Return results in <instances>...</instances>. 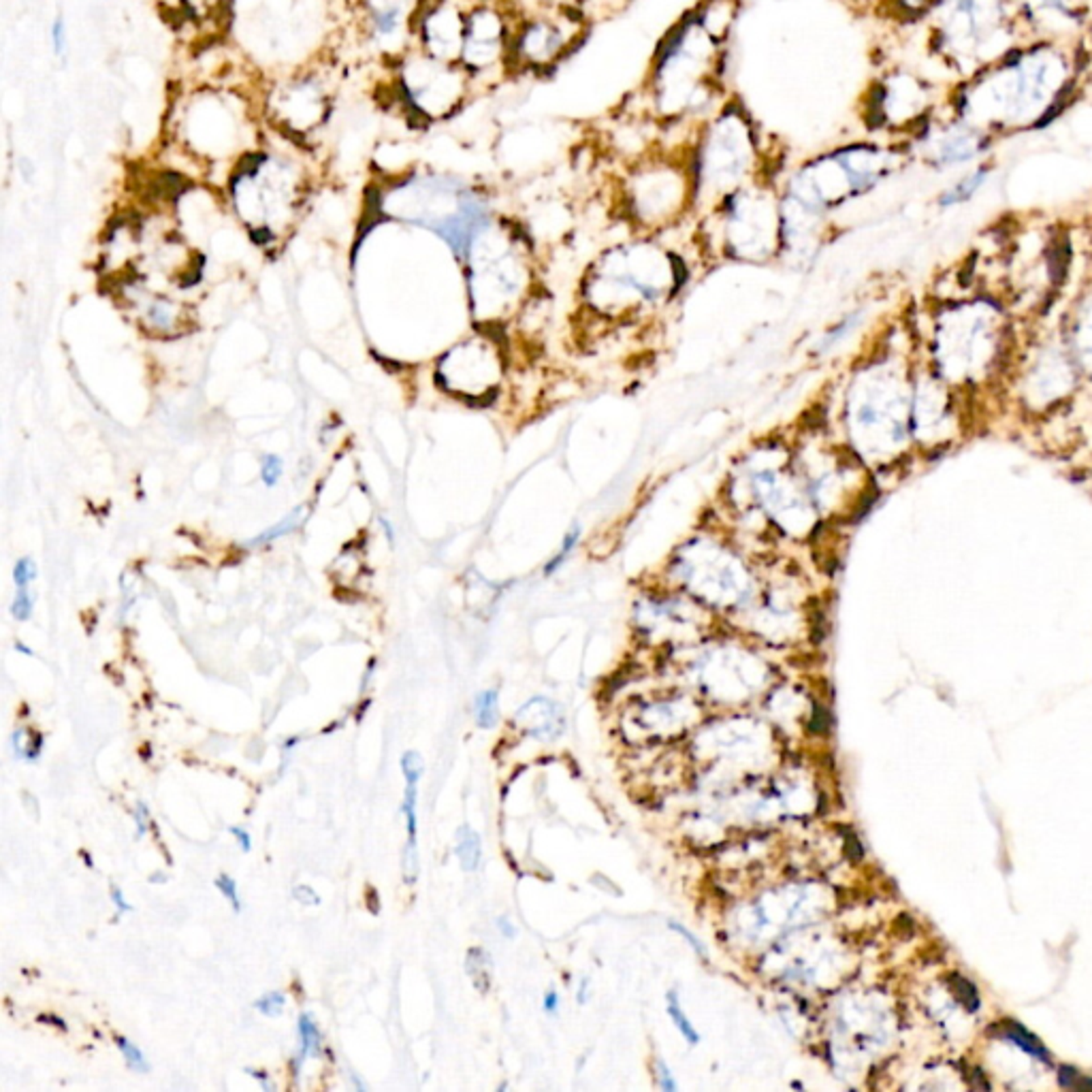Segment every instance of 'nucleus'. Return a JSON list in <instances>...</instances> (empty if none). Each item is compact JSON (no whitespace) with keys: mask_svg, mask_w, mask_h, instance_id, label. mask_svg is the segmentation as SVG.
<instances>
[{"mask_svg":"<svg viewBox=\"0 0 1092 1092\" xmlns=\"http://www.w3.org/2000/svg\"><path fill=\"white\" fill-rule=\"evenodd\" d=\"M15 649H18L19 653H24V655H32L31 649H28V646H26V645H22V642H18V645H15Z\"/></svg>","mask_w":1092,"mask_h":1092,"instance_id":"obj_52","label":"nucleus"},{"mask_svg":"<svg viewBox=\"0 0 1092 1092\" xmlns=\"http://www.w3.org/2000/svg\"><path fill=\"white\" fill-rule=\"evenodd\" d=\"M911 158L905 141L862 139L820 152L787 173L781 193L820 214L869 193Z\"/></svg>","mask_w":1092,"mask_h":1092,"instance_id":"obj_8","label":"nucleus"},{"mask_svg":"<svg viewBox=\"0 0 1092 1092\" xmlns=\"http://www.w3.org/2000/svg\"><path fill=\"white\" fill-rule=\"evenodd\" d=\"M1031 41L1075 43L1088 18V0H1014Z\"/></svg>","mask_w":1092,"mask_h":1092,"instance_id":"obj_17","label":"nucleus"},{"mask_svg":"<svg viewBox=\"0 0 1092 1092\" xmlns=\"http://www.w3.org/2000/svg\"><path fill=\"white\" fill-rule=\"evenodd\" d=\"M216 886H218V890L222 892V896H226V899L230 900V905H233V911H235V913L242 911V900H239V892H237L235 879H233V877H229V875H220L216 879Z\"/></svg>","mask_w":1092,"mask_h":1092,"instance_id":"obj_37","label":"nucleus"},{"mask_svg":"<svg viewBox=\"0 0 1092 1092\" xmlns=\"http://www.w3.org/2000/svg\"><path fill=\"white\" fill-rule=\"evenodd\" d=\"M905 143L911 158L920 156L935 169H953L979 163L994 145V139L956 118L943 105Z\"/></svg>","mask_w":1092,"mask_h":1092,"instance_id":"obj_14","label":"nucleus"},{"mask_svg":"<svg viewBox=\"0 0 1092 1092\" xmlns=\"http://www.w3.org/2000/svg\"><path fill=\"white\" fill-rule=\"evenodd\" d=\"M517 11L500 5H480L465 15V43L461 64L467 73H487L501 69L508 73L510 41Z\"/></svg>","mask_w":1092,"mask_h":1092,"instance_id":"obj_16","label":"nucleus"},{"mask_svg":"<svg viewBox=\"0 0 1092 1092\" xmlns=\"http://www.w3.org/2000/svg\"><path fill=\"white\" fill-rule=\"evenodd\" d=\"M523 6H550V9H583V0H525Z\"/></svg>","mask_w":1092,"mask_h":1092,"instance_id":"obj_40","label":"nucleus"},{"mask_svg":"<svg viewBox=\"0 0 1092 1092\" xmlns=\"http://www.w3.org/2000/svg\"><path fill=\"white\" fill-rule=\"evenodd\" d=\"M247 1073L252 1075L254 1080H259V1082H260V1086H263V1090H272V1088H273L272 1080H269V1075H267L265 1071H256V1069H247Z\"/></svg>","mask_w":1092,"mask_h":1092,"instance_id":"obj_48","label":"nucleus"},{"mask_svg":"<svg viewBox=\"0 0 1092 1092\" xmlns=\"http://www.w3.org/2000/svg\"><path fill=\"white\" fill-rule=\"evenodd\" d=\"M666 1009H668V1015L672 1018V1022H675L676 1028L681 1031L683 1037L687 1039L691 1045L698 1044V1041H700V1035H698V1031L694 1028V1024L689 1022L687 1015L683 1014L681 1003H679V996H676V992H668V1007H666Z\"/></svg>","mask_w":1092,"mask_h":1092,"instance_id":"obj_26","label":"nucleus"},{"mask_svg":"<svg viewBox=\"0 0 1092 1092\" xmlns=\"http://www.w3.org/2000/svg\"><path fill=\"white\" fill-rule=\"evenodd\" d=\"M49 43H52L56 56H64L69 48V26L62 15H58L49 26Z\"/></svg>","mask_w":1092,"mask_h":1092,"instance_id":"obj_32","label":"nucleus"},{"mask_svg":"<svg viewBox=\"0 0 1092 1092\" xmlns=\"http://www.w3.org/2000/svg\"><path fill=\"white\" fill-rule=\"evenodd\" d=\"M1082 64L1075 43L1026 41L952 85L945 107L992 139L1039 128L1069 103Z\"/></svg>","mask_w":1092,"mask_h":1092,"instance_id":"obj_2","label":"nucleus"},{"mask_svg":"<svg viewBox=\"0 0 1092 1092\" xmlns=\"http://www.w3.org/2000/svg\"><path fill=\"white\" fill-rule=\"evenodd\" d=\"M943 105L936 85L924 75L905 67L886 69L864 94L862 122L887 139L907 141Z\"/></svg>","mask_w":1092,"mask_h":1092,"instance_id":"obj_13","label":"nucleus"},{"mask_svg":"<svg viewBox=\"0 0 1092 1092\" xmlns=\"http://www.w3.org/2000/svg\"><path fill=\"white\" fill-rule=\"evenodd\" d=\"M301 523H303V508H295L293 513L286 514V517H284L282 521H278L276 525L269 527L267 531H263L260 536L252 538V540L247 542V546H263V544L273 542V540H278V538L286 536V534H293Z\"/></svg>","mask_w":1092,"mask_h":1092,"instance_id":"obj_22","label":"nucleus"},{"mask_svg":"<svg viewBox=\"0 0 1092 1092\" xmlns=\"http://www.w3.org/2000/svg\"><path fill=\"white\" fill-rule=\"evenodd\" d=\"M845 845H847V847H845L847 856L853 857V860H860V857H862V845H860V843H857L856 834L847 832V837H845Z\"/></svg>","mask_w":1092,"mask_h":1092,"instance_id":"obj_46","label":"nucleus"},{"mask_svg":"<svg viewBox=\"0 0 1092 1092\" xmlns=\"http://www.w3.org/2000/svg\"><path fill=\"white\" fill-rule=\"evenodd\" d=\"M282 476V459L278 455H265L260 465V478L267 487H276Z\"/></svg>","mask_w":1092,"mask_h":1092,"instance_id":"obj_35","label":"nucleus"},{"mask_svg":"<svg viewBox=\"0 0 1092 1092\" xmlns=\"http://www.w3.org/2000/svg\"><path fill=\"white\" fill-rule=\"evenodd\" d=\"M474 712H476V724L483 730L493 728L497 724V689L480 691L474 700Z\"/></svg>","mask_w":1092,"mask_h":1092,"instance_id":"obj_24","label":"nucleus"},{"mask_svg":"<svg viewBox=\"0 0 1092 1092\" xmlns=\"http://www.w3.org/2000/svg\"><path fill=\"white\" fill-rule=\"evenodd\" d=\"M457 857L463 870L471 873L478 869L480 857H483V847H480V837H478L470 826L459 828L457 832Z\"/></svg>","mask_w":1092,"mask_h":1092,"instance_id":"obj_21","label":"nucleus"},{"mask_svg":"<svg viewBox=\"0 0 1092 1092\" xmlns=\"http://www.w3.org/2000/svg\"><path fill=\"white\" fill-rule=\"evenodd\" d=\"M668 926H670V930H676V932H679V935L685 936V941H687L689 945H691V948H694L695 952H698V956H700V958H706V948H704V945H702V941H700V939H698V936L694 935V932H689V930L685 928V926H681V924L670 922Z\"/></svg>","mask_w":1092,"mask_h":1092,"instance_id":"obj_41","label":"nucleus"},{"mask_svg":"<svg viewBox=\"0 0 1092 1092\" xmlns=\"http://www.w3.org/2000/svg\"><path fill=\"white\" fill-rule=\"evenodd\" d=\"M779 160L768 152L754 115L737 97H728L695 127V216H702L764 177H777Z\"/></svg>","mask_w":1092,"mask_h":1092,"instance_id":"obj_4","label":"nucleus"},{"mask_svg":"<svg viewBox=\"0 0 1092 1092\" xmlns=\"http://www.w3.org/2000/svg\"><path fill=\"white\" fill-rule=\"evenodd\" d=\"M143 320L147 322L152 331L156 333H171L173 329H177L180 325V316H177L176 308L171 305V303L163 301V299H152L145 305L143 312Z\"/></svg>","mask_w":1092,"mask_h":1092,"instance_id":"obj_20","label":"nucleus"},{"mask_svg":"<svg viewBox=\"0 0 1092 1092\" xmlns=\"http://www.w3.org/2000/svg\"><path fill=\"white\" fill-rule=\"evenodd\" d=\"M625 2H629V0H583V6H585L587 15L596 19L600 15H606V13L621 11Z\"/></svg>","mask_w":1092,"mask_h":1092,"instance_id":"obj_34","label":"nucleus"},{"mask_svg":"<svg viewBox=\"0 0 1092 1092\" xmlns=\"http://www.w3.org/2000/svg\"><path fill=\"white\" fill-rule=\"evenodd\" d=\"M284 1005H286V996L278 992V990L265 992L260 999L254 1001V1007L259 1009L263 1015H267V1018H278L284 1011Z\"/></svg>","mask_w":1092,"mask_h":1092,"instance_id":"obj_30","label":"nucleus"},{"mask_svg":"<svg viewBox=\"0 0 1092 1092\" xmlns=\"http://www.w3.org/2000/svg\"><path fill=\"white\" fill-rule=\"evenodd\" d=\"M111 900H114L115 909H118L120 913L133 911V907L128 905L127 899H124V894H122V890L118 886H111Z\"/></svg>","mask_w":1092,"mask_h":1092,"instance_id":"obj_45","label":"nucleus"},{"mask_svg":"<svg viewBox=\"0 0 1092 1092\" xmlns=\"http://www.w3.org/2000/svg\"><path fill=\"white\" fill-rule=\"evenodd\" d=\"M36 579V563L31 557H22L15 567H13V580L15 587H31L32 580Z\"/></svg>","mask_w":1092,"mask_h":1092,"instance_id":"obj_36","label":"nucleus"},{"mask_svg":"<svg viewBox=\"0 0 1092 1092\" xmlns=\"http://www.w3.org/2000/svg\"><path fill=\"white\" fill-rule=\"evenodd\" d=\"M487 965H489V958L484 956L483 949H470L467 953V973H470V978L474 979V986L478 990H483V982L480 978H484L489 982V971H487Z\"/></svg>","mask_w":1092,"mask_h":1092,"instance_id":"obj_29","label":"nucleus"},{"mask_svg":"<svg viewBox=\"0 0 1092 1092\" xmlns=\"http://www.w3.org/2000/svg\"><path fill=\"white\" fill-rule=\"evenodd\" d=\"M32 606H35V600H32L31 589L28 587H18L15 600L11 604V615L18 621H28L32 615Z\"/></svg>","mask_w":1092,"mask_h":1092,"instance_id":"obj_33","label":"nucleus"},{"mask_svg":"<svg viewBox=\"0 0 1092 1092\" xmlns=\"http://www.w3.org/2000/svg\"><path fill=\"white\" fill-rule=\"evenodd\" d=\"M297 1031H299V1057H297L295 1071L299 1073V1069H301L305 1058L320 1057V1052H322V1035H320V1028L314 1018H312V1014H301Z\"/></svg>","mask_w":1092,"mask_h":1092,"instance_id":"obj_18","label":"nucleus"},{"mask_svg":"<svg viewBox=\"0 0 1092 1092\" xmlns=\"http://www.w3.org/2000/svg\"><path fill=\"white\" fill-rule=\"evenodd\" d=\"M293 896H295V899L299 900L301 905H318V903H320L318 894H316L314 890H312V887H308V886H297L295 892H293Z\"/></svg>","mask_w":1092,"mask_h":1092,"instance_id":"obj_44","label":"nucleus"},{"mask_svg":"<svg viewBox=\"0 0 1092 1092\" xmlns=\"http://www.w3.org/2000/svg\"><path fill=\"white\" fill-rule=\"evenodd\" d=\"M504 351L491 335H474L455 346L440 363L442 387L470 399H491L504 382Z\"/></svg>","mask_w":1092,"mask_h":1092,"instance_id":"obj_15","label":"nucleus"},{"mask_svg":"<svg viewBox=\"0 0 1092 1092\" xmlns=\"http://www.w3.org/2000/svg\"><path fill=\"white\" fill-rule=\"evenodd\" d=\"M401 770H404L405 783L418 785V781H421L425 770V762L423 758H421V754H417V751H405V754L401 755Z\"/></svg>","mask_w":1092,"mask_h":1092,"instance_id":"obj_31","label":"nucleus"},{"mask_svg":"<svg viewBox=\"0 0 1092 1092\" xmlns=\"http://www.w3.org/2000/svg\"><path fill=\"white\" fill-rule=\"evenodd\" d=\"M557 1005H559V996H557L555 992H549L546 999H544V1009L553 1014V1011H557Z\"/></svg>","mask_w":1092,"mask_h":1092,"instance_id":"obj_49","label":"nucleus"},{"mask_svg":"<svg viewBox=\"0 0 1092 1092\" xmlns=\"http://www.w3.org/2000/svg\"><path fill=\"white\" fill-rule=\"evenodd\" d=\"M497 926H500V930H501V932H504V935L508 936V939H513V936H514V928H513V926H510V922H508V920H500V922H497Z\"/></svg>","mask_w":1092,"mask_h":1092,"instance_id":"obj_50","label":"nucleus"},{"mask_svg":"<svg viewBox=\"0 0 1092 1092\" xmlns=\"http://www.w3.org/2000/svg\"><path fill=\"white\" fill-rule=\"evenodd\" d=\"M725 508L741 521L754 519L762 529L804 542L815 538L821 514L794 465L791 446L781 440L762 442L742 455L725 484Z\"/></svg>","mask_w":1092,"mask_h":1092,"instance_id":"obj_3","label":"nucleus"},{"mask_svg":"<svg viewBox=\"0 0 1092 1092\" xmlns=\"http://www.w3.org/2000/svg\"><path fill=\"white\" fill-rule=\"evenodd\" d=\"M939 2L943 0H879V6L899 22H922Z\"/></svg>","mask_w":1092,"mask_h":1092,"instance_id":"obj_19","label":"nucleus"},{"mask_svg":"<svg viewBox=\"0 0 1092 1092\" xmlns=\"http://www.w3.org/2000/svg\"><path fill=\"white\" fill-rule=\"evenodd\" d=\"M986 176H988V167H975V171H973V169L969 171V173H966V176L962 177V180H960L958 184L952 188V190H948V194H945V203H953V201L969 199V197H971V194L975 193V190H978L982 184H984Z\"/></svg>","mask_w":1092,"mask_h":1092,"instance_id":"obj_25","label":"nucleus"},{"mask_svg":"<svg viewBox=\"0 0 1092 1092\" xmlns=\"http://www.w3.org/2000/svg\"><path fill=\"white\" fill-rule=\"evenodd\" d=\"M681 260L651 237L604 250L583 280V301L593 316L629 320L670 301L681 284Z\"/></svg>","mask_w":1092,"mask_h":1092,"instance_id":"obj_5","label":"nucleus"},{"mask_svg":"<svg viewBox=\"0 0 1092 1092\" xmlns=\"http://www.w3.org/2000/svg\"><path fill=\"white\" fill-rule=\"evenodd\" d=\"M745 0H695L653 52L640 111L662 131L700 124L724 103L734 26Z\"/></svg>","mask_w":1092,"mask_h":1092,"instance_id":"obj_1","label":"nucleus"},{"mask_svg":"<svg viewBox=\"0 0 1092 1092\" xmlns=\"http://www.w3.org/2000/svg\"><path fill=\"white\" fill-rule=\"evenodd\" d=\"M952 982L956 984V990H953V992L958 994L960 1001L965 1003L966 1009H978V994H975V988L962 978H953Z\"/></svg>","mask_w":1092,"mask_h":1092,"instance_id":"obj_38","label":"nucleus"},{"mask_svg":"<svg viewBox=\"0 0 1092 1092\" xmlns=\"http://www.w3.org/2000/svg\"><path fill=\"white\" fill-rule=\"evenodd\" d=\"M828 728H830V712L824 708V706L815 704L813 708V717H811L809 730L815 732V734H826Z\"/></svg>","mask_w":1092,"mask_h":1092,"instance_id":"obj_39","label":"nucleus"},{"mask_svg":"<svg viewBox=\"0 0 1092 1092\" xmlns=\"http://www.w3.org/2000/svg\"><path fill=\"white\" fill-rule=\"evenodd\" d=\"M470 293L474 314L487 325L510 318L534 284V250L521 226L491 216L471 237Z\"/></svg>","mask_w":1092,"mask_h":1092,"instance_id":"obj_9","label":"nucleus"},{"mask_svg":"<svg viewBox=\"0 0 1092 1092\" xmlns=\"http://www.w3.org/2000/svg\"><path fill=\"white\" fill-rule=\"evenodd\" d=\"M11 745L18 760L35 762L39 760V755H41L43 751V737L39 732L15 730L11 734Z\"/></svg>","mask_w":1092,"mask_h":1092,"instance_id":"obj_23","label":"nucleus"},{"mask_svg":"<svg viewBox=\"0 0 1092 1092\" xmlns=\"http://www.w3.org/2000/svg\"><path fill=\"white\" fill-rule=\"evenodd\" d=\"M135 821H137V839H141L150 830V809L145 803H137L135 807Z\"/></svg>","mask_w":1092,"mask_h":1092,"instance_id":"obj_42","label":"nucleus"},{"mask_svg":"<svg viewBox=\"0 0 1092 1092\" xmlns=\"http://www.w3.org/2000/svg\"><path fill=\"white\" fill-rule=\"evenodd\" d=\"M230 832H233V837L237 839V843H239L242 851H246V853H247V851L252 849V839H250V834H247L243 828L233 826V828H230Z\"/></svg>","mask_w":1092,"mask_h":1092,"instance_id":"obj_47","label":"nucleus"},{"mask_svg":"<svg viewBox=\"0 0 1092 1092\" xmlns=\"http://www.w3.org/2000/svg\"><path fill=\"white\" fill-rule=\"evenodd\" d=\"M592 26L593 19L583 9L519 6L508 73L534 79L549 77L585 45Z\"/></svg>","mask_w":1092,"mask_h":1092,"instance_id":"obj_12","label":"nucleus"},{"mask_svg":"<svg viewBox=\"0 0 1092 1092\" xmlns=\"http://www.w3.org/2000/svg\"><path fill=\"white\" fill-rule=\"evenodd\" d=\"M922 22L928 54L956 84L1031 41L1014 0H943Z\"/></svg>","mask_w":1092,"mask_h":1092,"instance_id":"obj_6","label":"nucleus"},{"mask_svg":"<svg viewBox=\"0 0 1092 1092\" xmlns=\"http://www.w3.org/2000/svg\"><path fill=\"white\" fill-rule=\"evenodd\" d=\"M351 1077H352V1084H355L356 1090H365V1088H367V1086H365V1084H363L361 1080H359V1077H356L355 1073H351Z\"/></svg>","mask_w":1092,"mask_h":1092,"instance_id":"obj_51","label":"nucleus"},{"mask_svg":"<svg viewBox=\"0 0 1092 1092\" xmlns=\"http://www.w3.org/2000/svg\"><path fill=\"white\" fill-rule=\"evenodd\" d=\"M115 1045H118V1050L122 1052V1057H124L127 1065L133 1071H137V1073H147L150 1071V1062H147L143 1052L133 1041H128L127 1037H115Z\"/></svg>","mask_w":1092,"mask_h":1092,"instance_id":"obj_27","label":"nucleus"},{"mask_svg":"<svg viewBox=\"0 0 1092 1092\" xmlns=\"http://www.w3.org/2000/svg\"><path fill=\"white\" fill-rule=\"evenodd\" d=\"M760 559L747 555L737 540L706 529L687 538L670 555L668 579L675 589L704 604L737 606L760 593Z\"/></svg>","mask_w":1092,"mask_h":1092,"instance_id":"obj_11","label":"nucleus"},{"mask_svg":"<svg viewBox=\"0 0 1092 1092\" xmlns=\"http://www.w3.org/2000/svg\"><path fill=\"white\" fill-rule=\"evenodd\" d=\"M694 131L676 143H651L623 167L619 203L623 216L645 233H662L695 212Z\"/></svg>","mask_w":1092,"mask_h":1092,"instance_id":"obj_7","label":"nucleus"},{"mask_svg":"<svg viewBox=\"0 0 1092 1092\" xmlns=\"http://www.w3.org/2000/svg\"><path fill=\"white\" fill-rule=\"evenodd\" d=\"M399 6H380V9H376L372 13V22H374V31L382 36H388L392 32L397 31L399 26Z\"/></svg>","mask_w":1092,"mask_h":1092,"instance_id":"obj_28","label":"nucleus"},{"mask_svg":"<svg viewBox=\"0 0 1092 1092\" xmlns=\"http://www.w3.org/2000/svg\"><path fill=\"white\" fill-rule=\"evenodd\" d=\"M706 247L728 259L766 263L777 259L783 243L781 186L777 177H764L732 193L700 216Z\"/></svg>","mask_w":1092,"mask_h":1092,"instance_id":"obj_10","label":"nucleus"},{"mask_svg":"<svg viewBox=\"0 0 1092 1092\" xmlns=\"http://www.w3.org/2000/svg\"><path fill=\"white\" fill-rule=\"evenodd\" d=\"M658 1086L666 1092H675L676 1090V1082L670 1073V1069L666 1067L664 1062H658Z\"/></svg>","mask_w":1092,"mask_h":1092,"instance_id":"obj_43","label":"nucleus"}]
</instances>
